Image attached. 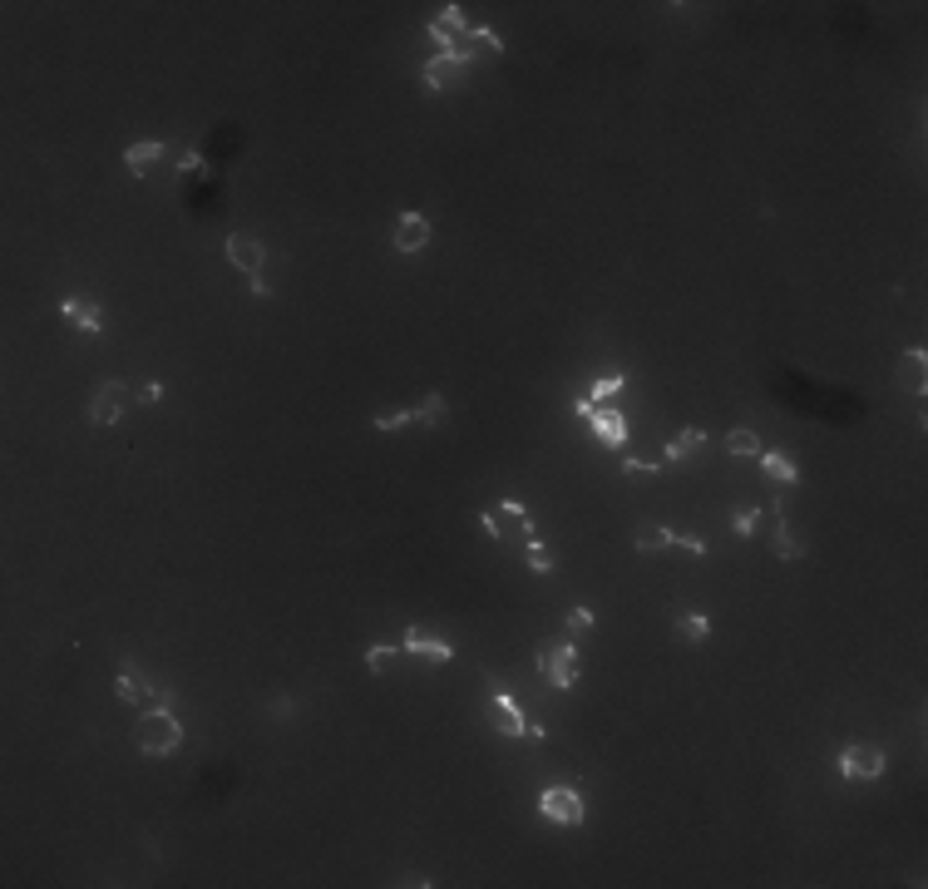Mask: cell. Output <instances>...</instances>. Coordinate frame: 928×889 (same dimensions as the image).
Listing matches in <instances>:
<instances>
[{"mask_svg":"<svg viewBox=\"0 0 928 889\" xmlns=\"http://www.w3.org/2000/svg\"><path fill=\"white\" fill-rule=\"evenodd\" d=\"M134 746H139L144 756H173V751L183 746V721H178L163 702L144 707L139 721H134Z\"/></svg>","mask_w":928,"mask_h":889,"instance_id":"6da1fadb","label":"cell"},{"mask_svg":"<svg viewBox=\"0 0 928 889\" xmlns=\"http://www.w3.org/2000/svg\"><path fill=\"white\" fill-rule=\"evenodd\" d=\"M539 672H543V682L558 687V692H568V687L578 682V643L573 637H543L539 643Z\"/></svg>","mask_w":928,"mask_h":889,"instance_id":"7a4b0ae2","label":"cell"},{"mask_svg":"<svg viewBox=\"0 0 928 889\" xmlns=\"http://www.w3.org/2000/svg\"><path fill=\"white\" fill-rule=\"evenodd\" d=\"M539 815L548 825H583L588 820V801L573 786H543L539 791Z\"/></svg>","mask_w":928,"mask_h":889,"instance_id":"3957f363","label":"cell"},{"mask_svg":"<svg viewBox=\"0 0 928 889\" xmlns=\"http://www.w3.org/2000/svg\"><path fill=\"white\" fill-rule=\"evenodd\" d=\"M884 766H889V761H884V751L874 746V741H849V746L835 756V771L845 781H879Z\"/></svg>","mask_w":928,"mask_h":889,"instance_id":"277c9868","label":"cell"},{"mask_svg":"<svg viewBox=\"0 0 928 889\" xmlns=\"http://www.w3.org/2000/svg\"><path fill=\"white\" fill-rule=\"evenodd\" d=\"M425 35L435 40L440 55H445V50H464V45H469L474 25H469V15H464V5H440V15L425 25Z\"/></svg>","mask_w":928,"mask_h":889,"instance_id":"5b68a950","label":"cell"},{"mask_svg":"<svg viewBox=\"0 0 928 889\" xmlns=\"http://www.w3.org/2000/svg\"><path fill=\"white\" fill-rule=\"evenodd\" d=\"M464 69H469V45H464V50H445V55L435 50V55L420 65V85H425V94H445L450 79L464 75Z\"/></svg>","mask_w":928,"mask_h":889,"instance_id":"8992f818","label":"cell"},{"mask_svg":"<svg viewBox=\"0 0 928 889\" xmlns=\"http://www.w3.org/2000/svg\"><path fill=\"white\" fill-rule=\"evenodd\" d=\"M114 697H119V702H129V707H139V711L149 707V697H153V702H163V707L173 702V697L158 692V687H153L134 662H119V672H114Z\"/></svg>","mask_w":928,"mask_h":889,"instance_id":"52a82bcc","label":"cell"},{"mask_svg":"<svg viewBox=\"0 0 928 889\" xmlns=\"http://www.w3.org/2000/svg\"><path fill=\"white\" fill-rule=\"evenodd\" d=\"M124 411H129V385H124V381L94 385V395H89V421L94 425H119Z\"/></svg>","mask_w":928,"mask_h":889,"instance_id":"ba28073f","label":"cell"},{"mask_svg":"<svg viewBox=\"0 0 928 889\" xmlns=\"http://www.w3.org/2000/svg\"><path fill=\"white\" fill-rule=\"evenodd\" d=\"M223 253H227V263L237 267L247 282H257V277H262V267H267V247H262L252 233H227Z\"/></svg>","mask_w":928,"mask_h":889,"instance_id":"9c48e42d","label":"cell"},{"mask_svg":"<svg viewBox=\"0 0 928 889\" xmlns=\"http://www.w3.org/2000/svg\"><path fill=\"white\" fill-rule=\"evenodd\" d=\"M588 425H593L598 445H608V449H627V440H632V425H627V415H622L617 405H598V411L588 415Z\"/></svg>","mask_w":928,"mask_h":889,"instance_id":"30bf717a","label":"cell"},{"mask_svg":"<svg viewBox=\"0 0 928 889\" xmlns=\"http://www.w3.org/2000/svg\"><path fill=\"white\" fill-rule=\"evenodd\" d=\"M400 653H410V657H430V662H455V647L445 643L440 633H425V627H405V643H400Z\"/></svg>","mask_w":928,"mask_h":889,"instance_id":"8fae6325","label":"cell"},{"mask_svg":"<svg viewBox=\"0 0 928 889\" xmlns=\"http://www.w3.org/2000/svg\"><path fill=\"white\" fill-rule=\"evenodd\" d=\"M60 317H65L75 331H84V337H99V331H104V307L94 297H79V292L60 301Z\"/></svg>","mask_w":928,"mask_h":889,"instance_id":"7c38bea8","label":"cell"},{"mask_svg":"<svg viewBox=\"0 0 928 889\" xmlns=\"http://www.w3.org/2000/svg\"><path fill=\"white\" fill-rule=\"evenodd\" d=\"M390 247H395V253H405V257H410V253H425V247H430V218H425V213H400Z\"/></svg>","mask_w":928,"mask_h":889,"instance_id":"4fadbf2b","label":"cell"},{"mask_svg":"<svg viewBox=\"0 0 928 889\" xmlns=\"http://www.w3.org/2000/svg\"><path fill=\"white\" fill-rule=\"evenodd\" d=\"M489 717H494V731H504V736H529V727H534L509 692H494L489 697Z\"/></svg>","mask_w":928,"mask_h":889,"instance_id":"5bb4252c","label":"cell"},{"mask_svg":"<svg viewBox=\"0 0 928 889\" xmlns=\"http://www.w3.org/2000/svg\"><path fill=\"white\" fill-rule=\"evenodd\" d=\"M923 366H928V351H923V347H909V351L899 356V385H904V391H914V395L928 391V371H923Z\"/></svg>","mask_w":928,"mask_h":889,"instance_id":"9a60e30c","label":"cell"},{"mask_svg":"<svg viewBox=\"0 0 928 889\" xmlns=\"http://www.w3.org/2000/svg\"><path fill=\"white\" fill-rule=\"evenodd\" d=\"M163 144L158 139H144V144H129V149H124V169H129L134 178H144L149 169H158V163H163Z\"/></svg>","mask_w":928,"mask_h":889,"instance_id":"2e32d148","label":"cell"},{"mask_svg":"<svg viewBox=\"0 0 928 889\" xmlns=\"http://www.w3.org/2000/svg\"><path fill=\"white\" fill-rule=\"evenodd\" d=\"M756 459H761V469L775 479L780 489H795V485H800V465H795L790 455H780V449H761Z\"/></svg>","mask_w":928,"mask_h":889,"instance_id":"e0dca14e","label":"cell"},{"mask_svg":"<svg viewBox=\"0 0 928 889\" xmlns=\"http://www.w3.org/2000/svg\"><path fill=\"white\" fill-rule=\"evenodd\" d=\"M410 411H415V421L425 425V431H440V425H445V415H450V405H445V395H440V391H430V395H420Z\"/></svg>","mask_w":928,"mask_h":889,"instance_id":"ac0fdd59","label":"cell"},{"mask_svg":"<svg viewBox=\"0 0 928 889\" xmlns=\"http://www.w3.org/2000/svg\"><path fill=\"white\" fill-rule=\"evenodd\" d=\"M701 445H706V431H696V425H687V431H682L677 440H672L667 449H662V459H667V465H682V459H691Z\"/></svg>","mask_w":928,"mask_h":889,"instance_id":"d6986e66","label":"cell"},{"mask_svg":"<svg viewBox=\"0 0 928 889\" xmlns=\"http://www.w3.org/2000/svg\"><path fill=\"white\" fill-rule=\"evenodd\" d=\"M677 637L687 647H701L706 637H711V618H706V613H682V618H677Z\"/></svg>","mask_w":928,"mask_h":889,"instance_id":"ffe728a7","label":"cell"},{"mask_svg":"<svg viewBox=\"0 0 928 889\" xmlns=\"http://www.w3.org/2000/svg\"><path fill=\"white\" fill-rule=\"evenodd\" d=\"M726 455H731V459H756V455H761V435L736 425V431L726 435Z\"/></svg>","mask_w":928,"mask_h":889,"instance_id":"44dd1931","label":"cell"},{"mask_svg":"<svg viewBox=\"0 0 928 889\" xmlns=\"http://www.w3.org/2000/svg\"><path fill=\"white\" fill-rule=\"evenodd\" d=\"M771 549H775V559H785V563H790V559H800V553H805V539H800V533L790 529L785 519H780V524H775V539H771Z\"/></svg>","mask_w":928,"mask_h":889,"instance_id":"7402d4cb","label":"cell"},{"mask_svg":"<svg viewBox=\"0 0 928 889\" xmlns=\"http://www.w3.org/2000/svg\"><path fill=\"white\" fill-rule=\"evenodd\" d=\"M622 391H627V371H608V375H598V381H593L588 401L603 405V401H613V395H622Z\"/></svg>","mask_w":928,"mask_h":889,"instance_id":"603a6c76","label":"cell"},{"mask_svg":"<svg viewBox=\"0 0 928 889\" xmlns=\"http://www.w3.org/2000/svg\"><path fill=\"white\" fill-rule=\"evenodd\" d=\"M494 514H499V519H514V524H519V533H524V539H534V519H529V509H524L519 499H504V505L494 509Z\"/></svg>","mask_w":928,"mask_h":889,"instance_id":"cb8c5ba5","label":"cell"},{"mask_svg":"<svg viewBox=\"0 0 928 889\" xmlns=\"http://www.w3.org/2000/svg\"><path fill=\"white\" fill-rule=\"evenodd\" d=\"M761 519H766V509H736V514H731V533H736V539H751V533L761 529Z\"/></svg>","mask_w":928,"mask_h":889,"instance_id":"d4e9b609","label":"cell"},{"mask_svg":"<svg viewBox=\"0 0 928 889\" xmlns=\"http://www.w3.org/2000/svg\"><path fill=\"white\" fill-rule=\"evenodd\" d=\"M637 549H642V553L667 549V524H642V529H637Z\"/></svg>","mask_w":928,"mask_h":889,"instance_id":"484cf974","label":"cell"},{"mask_svg":"<svg viewBox=\"0 0 928 889\" xmlns=\"http://www.w3.org/2000/svg\"><path fill=\"white\" fill-rule=\"evenodd\" d=\"M662 459H647V455H632V449H622V475H657Z\"/></svg>","mask_w":928,"mask_h":889,"instance_id":"4316f807","label":"cell"},{"mask_svg":"<svg viewBox=\"0 0 928 889\" xmlns=\"http://www.w3.org/2000/svg\"><path fill=\"white\" fill-rule=\"evenodd\" d=\"M529 569H534V573H553V549L539 543V533L529 539Z\"/></svg>","mask_w":928,"mask_h":889,"instance_id":"83f0119b","label":"cell"},{"mask_svg":"<svg viewBox=\"0 0 928 889\" xmlns=\"http://www.w3.org/2000/svg\"><path fill=\"white\" fill-rule=\"evenodd\" d=\"M593 623H598L593 608H573V613H568V637H588V633H593Z\"/></svg>","mask_w":928,"mask_h":889,"instance_id":"f1b7e54d","label":"cell"},{"mask_svg":"<svg viewBox=\"0 0 928 889\" xmlns=\"http://www.w3.org/2000/svg\"><path fill=\"white\" fill-rule=\"evenodd\" d=\"M395 653H400V643H376L371 653H366V667H371V672H385V662H390Z\"/></svg>","mask_w":928,"mask_h":889,"instance_id":"f546056e","label":"cell"},{"mask_svg":"<svg viewBox=\"0 0 928 889\" xmlns=\"http://www.w3.org/2000/svg\"><path fill=\"white\" fill-rule=\"evenodd\" d=\"M667 543H677V549H687V553H696V559H706V539H696V533H677V529H667Z\"/></svg>","mask_w":928,"mask_h":889,"instance_id":"4dcf8cb0","label":"cell"},{"mask_svg":"<svg viewBox=\"0 0 928 889\" xmlns=\"http://www.w3.org/2000/svg\"><path fill=\"white\" fill-rule=\"evenodd\" d=\"M415 421V411H390V415H376V431H405Z\"/></svg>","mask_w":928,"mask_h":889,"instance_id":"1f68e13d","label":"cell"},{"mask_svg":"<svg viewBox=\"0 0 928 889\" xmlns=\"http://www.w3.org/2000/svg\"><path fill=\"white\" fill-rule=\"evenodd\" d=\"M479 529L489 533V539H504V524H499V514H494V509H484V514H479Z\"/></svg>","mask_w":928,"mask_h":889,"instance_id":"d6a6232c","label":"cell"},{"mask_svg":"<svg viewBox=\"0 0 928 889\" xmlns=\"http://www.w3.org/2000/svg\"><path fill=\"white\" fill-rule=\"evenodd\" d=\"M469 40H479V45H489V50H504V40L494 35L489 25H474V35H469Z\"/></svg>","mask_w":928,"mask_h":889,"instance_id":"836d02e7","label":"cell"},{"mask_svg":"<svg viewBox=\"0 0 928 889\" xmlns=\"http://www.w3.org/2000/svg\"><path fill=\"white\" fill-rule=\"evenodd\" d=\"M178 173H203V159H198V153H178Z\"/></svg>","mask_w":928,"mask_h":889,"instance_id":"e575fe53","label":"cell"},{"mask_svg":"<svg viewBox=\"0 0 928 889\" xmlns=\"http://www.w3.org/2000/svg\"><path fill=\"white\" fill-rule=\"evenodd\" d=\"M139 401H144V405H158V401H163V385H158V381H149V385H144V391H139Z\"/></svg>","mask_w":928,"mask_h":889,"instance_id":"d590c367","label":"cell"},{"mask_svg":"<svg viewBox=\"0 0 928 889\" xmlns=\"http://www.w3.org/2000/svg\"><path fill=\"white\" fill-rule=\"evenodd\" d=\"M292 711H297V702H292V697H277V702H272V717H292Z\"/></svg>","mask_w":928,"mask_h":889,"instance_id":"8d00e7d4","label":"cell"}]
</instances>
